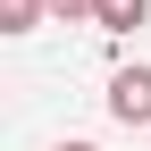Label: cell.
<instances>
[{
	"label": "cell",
	"instance_id": "obj_1",
	"mask_svg": "<svg viewBox=\"0 0 151 151\" xmlns=\"http://www.w3.org/2000/svg\"><path fill=\"white\" fill-rule=\"evenodd\" d=\"M109 118L118 126H151V67H118L109 76Z\"/></svg>",
	"mask_w": 151,
	"mask_h": 151
},
{
	"label": "cell",
	"instance_id": "obj_2",
	"mask_svg": "<svg viewBox=\"0 0 151 151\" xmlns=\"http://www.w3.org/2000/svg\"><path fill=\"white\" fill-rule=\"evenodd\" d=\"M143 17H151V0H101V9H92V25H101V34H134Z\"/></svg>",
	"mask_w": 151,
	"mask_h": 151
},
{
	"label": "cell",
	"instance_id": "obj_3",
	"mask_svg": "<svg viewBox=\"0 0 151 151\" xmlns=\"http://www.w3.org/2000/svg\"><path fill=\"white\" fill-rule=\"evenodd\" d=\"M50 17V0H0V34H34Z\"/></svg>",
	"mask_w": 151,
	"mask_h": 151
},
{
	"label": "cell",
	"instance_id": "obj_4",
	"mask_svg": "<svg viewBox=\"0 0 151 151\" xmlns=\"http://www.w3.org/2000/svg\"><path fill=\"white\" fill-rule=\"evenodd\" d=\"M92 9L101 0H50V17H67V25H92Z\"/></svg>",
	"mask_w": 151,
	"mask_h": 151
},
{
	"label": "cell",
	"instance_id": "obj_5",
	"mask_svg": "<svg viewBox=\"0 0 151 151\" xmlns=\"http://www.w3.org/2000/svg\"><path fill=\"white\" fill-rule=\"evenodd\" d=\"M59 151H92V143H59Z\"/></svg>",
	"mask_w": 151,
	"mask_h": 151
}]
</instances>
